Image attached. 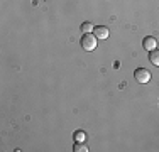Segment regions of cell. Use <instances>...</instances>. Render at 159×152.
Wrapping results in <instances>:
<instances>
[{"label":"cell","mask_w":159,"mask_h":152,"mask_svg":"<svg viewBox=\"0 0 159 152\" xmlns=\"http://www.w3.org/2000/svg\"><path fill=\"white\" fill-rule=\"evenodd\" d=\"M149 61L154 64V66H159V51H151V54H149Z\"/></svg>","instance_id":"5b68a950"},{"label":"cell","mask_w":159,"mask_h":152,"mask_svg":"<svg viewBox=\"0 0 159 152\" xmlns=\"http://www.w3.org/2000/svg\"><path fill=\"white\" fill-rule=\"evenodd\" d=\"M92 29H95V25H93L92 22H83V24H81V30L85 34H90V32H92Z\"/></svg>","instance_id":"8992f818"},{"label":"cell","mask_w":159,"mask_h":152,"mask_svg":"<svg viewBox=\"0 0 159 152\" xmlns=\"http://www.w3.org/2000/svg\"><path fill=\"white\" fill-rule=\"evenodd\" d=\"M134 78H135V81H139V83L144 85V83L151 81V73L147 69H144V68H139V69H135Z\"/></svg>","instance_id":"7a4b0ae2"},{"label":"cell","mask_w":159,"mask_h":152,"mask_svg":"<svg viewBox=\"0 0 159 152\" xmlns=\"http://www.w3.org/2000/svg\"><path fill=\"white\" fill-rule=\"evenodd\" d=\"M85 139H86V134L83 130H76V132H75V140H76V142H85Z\"/></svg>","instance_id":"ba28073f"},{"label":"cell","mask_w":159,"mask_h":152,"mask_svg":"<svg viewBox=\"0 0 159 152\" xmlns=\"http://www.w3.org/2000/svg\"><path fill=\"white\" fill-rule=\"evenodd\" d=\"M93 30H95V37L100 41H105L108 37V29L105 27V25H98V27H95Z\"/></svg>","instance_id":"3957f363"},{"label":"cell","mask_w":159,"mask_h":152,"mask_svg":"<svg viewBox=\"0 0 159 152\" xmlns=\"http://www.w3.org/2000/svg\"><path fill=\"white\" fill-rule=\"evenodd\" d=\"M156 44H157V41L154 39V37H146V39L142 41V46H144L146 51H154V49H156Z\"/></svg>","instance_id":"277c9868"},{"label":"cell","mask_w":159,"mask_h":152,"mask_svg":"<svg viewBox=\"0 0 159 152\" xmlns=\"http://www.w3.org/2000/svg\"><path fill=\"white\" fill-rule=\"evenodd\" d=\"M73 150L75 152H88V147H86L83 142H76V144H75V147H73Z\"/></svg>","instance_id":"52a82bcc"},{"label":"cell","mask_w":159,"mask_h":152,"mask_svg":"<svg viewBox=\"0 0 159 152\" xmlns=\"http://www.w3.org/2000/svg\"><path fill=\"white\" fill-rule=\"evenodd\" d=\"M97 37H95V34H85V36L81 37V47L85 49V51H93V49L97 47Z\"/></svg>","instance_id":"6da1fadb"}]
</instances>
